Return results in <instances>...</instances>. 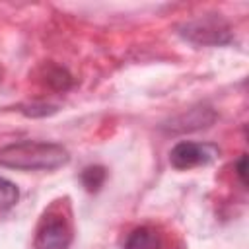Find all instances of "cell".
Returning <instances> with one entry per match:
<instances>
[{
  "label": "cell",
  "instance_id": "obj_1",
  "mask_svg": "<svg viewBox=\"0 0 249 249\" xmlns=\"http://www.w3.org/2000/svg\"><path fill=\"white\" fill-rule=\"evenodd\" d=\"M70 161V154L62 144L21 140L0 148V165L19 171H53Z\"/></svg>",
  "mask_w": 249,
  "mask_h": 249
},
{
  "label": "cell",
  "instance_id": "obj_2",
  "mask_svg": "<svg viewBox=\"0 0 249 249\" xmlns=\"http://www.w3.org/2000/svg\"><path fill=\"white\" fill-rule=\"evenodd\" d=\"M72 243V224L58 206H51L35 231L33 247L35 249H68Z\"/></svg>",
  "mask_w": 249,
  "mask_h": 249
},
{
  "label": "cell",
  "instance_id": "obj_3",
  "mask_svg": "<svg viewBox=\"0 0 249 249\" xmlns=\"http://www.w3.org/2000/svg\"><path fill=\"white\" fill-rule=\"evenodd\" d=\"M218 146L210 142H177L169 152V163L175 169H191L196 165H206L218 158Z\"/></svg>",
  "mask_w": 249,
  "mask_h": 249
},
{
  "label": "cell",
  "instance_id": "obj_4",
  "mask_svg": "<svg viewBox=\"0 0 249 249\" xmlns=\"http://www.w3.org/2000/svg\"><path fill=\"white\" fill-rule=\"evenodd\" d=\"M163 247H165V241L158 228L138 226L128 233L123 249H163Z\"/></svg>",
  "mask_w": 249,
  "mask_h": 249
},
{
  "label": "cell",
  "instance_id": "obj_5",
  "mask_svg": "<svg viewBox=\"0 0 249 249\" xmlns=\"http://www.w3.org/2000/svg\"><path fill=\"white\" fill-rule=\"evenodd\" d=\"M19 198V191L16 183L8 181L6 177H0V214L10 210Z\"/></svg>",
  "mask_w": 249,
  "mask_h": 249
},
{
  "label": "cell",
  "instance_id": "obj_6",
  "mask_svg": "<svg viewBox=\"0 0 249 249\" xmlns=\"http://www.w3.org/2000/svg\"><path fill=\"white\" fill-rule=\"evenodd\" d=\"M103 181H105V169L101 165H89V167H86L82 171V183H84V187L89 193L99 191V187L103 185Z\"/></svg>",
  "mask_w": 249,
  "mask_h": 249
},
{
  "label": "cell",
  "instance_id": "obj_7",
  "mask_svg": "<svg viewBox=\"0 0 249 249\" xmlns=\"http://www.w3.org/2000/svg\"><path fill=\"white\" fill-rule=\"evenodd\" d=\"M245 161H247V158H245V154H241L237 160V165H235V171L241 179V185H245Z\"/></svg>",
  "mask_w": 249,
  "mask_h": 249
}]
</instances>
